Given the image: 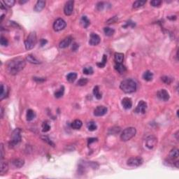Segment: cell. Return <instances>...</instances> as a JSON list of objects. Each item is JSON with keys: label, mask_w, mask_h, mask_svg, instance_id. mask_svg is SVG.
<instances>
[{"label": "cell", "mask_w": 179, "mask_h": 179, "mask_svg": "<svg viewBox=\"0 0 179 179\" xmlns=\"http://www.w3.org/2000/svg\"><path fill=\"white\" fill-rule=\"evenodd\" d=\"M25 60L22 58H16L10 60L7 63L6 70L10 74L16 75L23 70L25 67Z\"/></svg>", "instance_id": "cell-1"}, {"label": "cell", "mask_w": 179, "mask_h": 179, "mask_svg": "<svg viewBox=\"0 0 179 179\" xmlns=\"http://www.w3.org/2000/svg\"><path fill=\"white\" fill-rule=\"evenodd\" d=\"M120 87L125 93H132L136 90V83L132 79L128 78L122 81Z\"/></svg>", "instance_id": "cell-2"}, {"label": "cell", "mask_w": 179, "mask_h": 179, "mask_svg": "<svg viewBox=\"0 0 179 179\" xmlns=\"http://www.w3.org/2000/svg\"><path fill=\"white\" fill-rule=\"evenodd\" d=\"M136 133V130L134 127H127L122 132L120 138H121L122 141H127L130 140L132 138H133L135 136Z\"/></svg>", "instance_id": "cell-3"}, {"label": "cell", "mask_w": 179, "mask_h": 179, "mask_svg": "<svg viewBox=\"0 0 179 179\" xmlns=\"http://www.w3.org/2000/svg\"><path fill=\"white\" fill-rule=\"evenodd\" d=\"M37 35L36 32H32L30 33L25 42V46L27 50H31L34 48L37 44Z\"/></svg>", "instance_id": "cell-4"}, {"label": "cell", "mask_w": 179, "mask_h": 179, "mask_svg": "<svg viewBox=\"0 0 179 179\" xmlns=\"http://www.w3.org/2000/svg\"><path fill=\"white\" fill-rule=\"evenodd\" d=\"M21 141V135H20V129H16V130L12 134V137L11 141L9 143V146L10 148H13L18 145Z\"/></svg>", "instance_id": "cell-5"}, {"label": "cell", "mask_w": 179, "mask_h": 179, "mask_svg": "<svg viewBox=\"0 0 179 179\" xmlns=\"http://www.w3.org/2000/svg\"><path fill=\"white\" fill-rule=\"evenodd\" d=\"M127 165L132 167H137L143 164V159L139 157H132L127 160Z\"/></svg>", "instance_id": "cell-6"}, {"label": "cell", "mask_w": 179, "mask_h": 179, "mask_svg": "<svg viewBox=\"0 0 179 179\" xmlns=\"http://www.w3.org/2000/svg\"><path fill=\"white\" fill-rule=\"evenodd\" d=\"M67 26V23L62 18H58L55 21V23L53 24V29L55 31H60V30H64V28Z\"/></svg>", "instance_id": "cell-7"}, {"label": "cell", "mask_w": 179, "mask_h": 179, "mask_svg": "<svg viewBox=\"0 0 179 179\" xmlns=\"http://www.w3.org/2000/svg\"><path fill=\"white\" fill-rule=\"evenodd\" d=\"M157 138L153 135L148 136L146 139V146L149 149H153L157 144Z\"/></svg>", "instance_id": "cell-8"}, {"label": "cell", "mask_w": 179, "mask_h": 179, "mask_svg": "<svg viewBox=\"0 0 179 179\" xmlns=\"http://www.w3.org/2000/svg\"><path fill=\"white\" fill-rule=\"evenodd\" d=\"M74 2L72 0L68 1L64 6V13L66 16H71L73 13L74 10Z\"/></svg>", "instance_id": "cell-9"}, {"label": "cell", "mask_w": 179, "mask_h": 179, "mask_svg": "<svg viewBox=\"0 0 179 179\" xmlns=\"http://www.w3.org/2000/svg\"><path fill=\"white\" fill-rule=\"evenodd\" d=\"M146 108H147V104L144 101H140L138 104L137 106L135 109V113H146Z\"/></svg>", "instance_id": "cell-10"}, {"label": "cell", "mask_w": 179, "mask_h": 179, "mask_svg": "<svg viewBox=\"0 0 179 179\" xmlns=\"http://www.w3.org/2000/svg\"><path fill=\"white\" fill-rule=\"evenodd\" d=\"M157 95V97H158L159 99H160V100H162V101H168L169 99V92L164 89H162L160 90V91H158Z\"/></svg>", "instance_id": "cell-11"}, {"label": "cell", "mask_w": 179, "mask_h": 179, "mask_svg": "<svg viewBox=\"0 0 179 179\" xmlns=\"http://www.w3.org/2000/svg\"><path fill=\"white\" fill-rule=\"evenodd\" d=\"M101 39L98 35L94 34V33H92L90 35V42L89 44L91 46H97L100 43Z\"/></svg>", "instance_id": "cell-12"}, {"label": "cell", "mask_w": 179, "mask_h": 179, "mask_svg": "<svg viewBox=\"0 0 179 179\" xmlns=\"http://www.w3.org/2000/svg\"><path fill=\"white\" fill-rule=\"evenodd\" d=\"M107 113V108L104 106H97L94 111V115L95 116H102Z\"/></svg>", "instance_id": "cell-13"}, {"label": "cell", "mask_w": 179, "mask_h": 179, "mask_svg": "<svg viewBox=\"0 0 179 179\" xmlns=\"http://www.w3.org/2000/svg\"><path fill=\"white\" fill-rule=\"evenodd\" d=\"M122 105L125 109H129L132 106V101L129 97H125L122 100Z\"/></svg>", "instance_id": "cell-14"}, {"label": "cell", "mask_w": 179, "mask_h": 179, "mask_svg": "<svg viewBox=\"0 0 179 179\" xmlns=\"http://www.w3.org/2000/svg\"><path fill=\"white\" fill-rule=\"evenodd\" d=\"M71 42H72V38L71 37H67L60 42V44H59V46L61 48H67L71 44Z\"/></svg>", "instance_id": "cell-15"}, {"label": "cell", "mask_w": 179, "mask_h": 179, "mask_svg": "<svg viewBox=\"0 0 179 179\" xmlns=\"http://www.w3.org/2000/svg\"><path fill=\"white\" fill-rule=\"evenodd\" d=\"M45 6H46V2H45V1L39 0L37 2V4H35V11L37 12L42 11V10L44 9Z\"/></svg>", "instance_id": "cell-16"}, {"label": "cell", "mask_w": 179, "mask_h": 179, "mask_svg": "<svg viewBox=\"0 0 179 179\" xmlns=\"http://www.w3.org/2000/svg\"><path fill=\"white\" fill-rule=\"evenodd\" d=\"M124 60V54L120 53H115L114 55V60L116 64H122Z\"/></svg>", "instance_id": "cell-17"}, {"label": "cell", "mask_w": 179, "mask_h": 179, "mask_svg": "<svg viewBox=\"0 0 179 179\" xmlns=\"http://www.w3.org/2000/svg\"><path fill=\"white\" fill-rule=\"evenodd\" d=\"M26 60L27 62H29L31 64H40L41 62H39V60H37V58H35L34 55H28L27 57H26Z\"/></svg>", "instance_id": "cell-18"}, {"label": "cell", "mask_w": 179, "mask_h": 179, "mask_svg": "<svg viewBox=\"0 0 179 179\" xmlns=\"http://www.w3.org/2000/svg\"><path fill=\"white\" fill-rule=\"evenodd\" d=\"M83 122L80 120H75L74 121L71 122V127L74 129H79L82 127Z\"/></svg>", "instance_id": "cell-19"}, {"label": "cell", "mask_w": 179, "mask_h": 179, "mask_svg": "<svg viewBox=\"0 0 179 179\" xmlns=\"http://www.w3.org/2000/svg\"><path fill=\"white\" fill-rule=\"evenodd\" d=\"M115 69L120 74H124L126 71V67H125L122 64H115Z\"/></svg>", "instance_id": "cell-20"}, {"label": "cell", "mask_w": 179, "mask_h": 179, "mask_svg": "<svg viewBox=\"0 0 179 179\" xmlns=\"http://www.w3.org/2000/svg\"><path fill=\"white\" fill-rule=\"evenodd\" d=\"M9 169V166L6 162H4V161H1V168H0V172L2 174H6L7 171Z\"/></svg>", "instance_id": "cell-21"}, {"label": "cell", "mask_w": 179, "mask_h": 179, "mask_svg": "<svg viewBox=\"0 0 179 179\" xmlns=\"http://www.w3.org/2000/svg\"><path fill=\"white\" fill-rule=\"evenodd\" d=\"M36 117V113L32 109H29L27 112V115H26V118H27V121H32V120H34Z\"/></svg>", "instance_id": "cell-22"}, {"label": "cell", "mask_w": 179, "mask_h": 179, "mask_svg": "<svg viewBox=\"0 0 179 179\" xmlns=\"http://www.w3.org/2000/svg\"><path fill=\"white\" fill-rule=\"evenodd\" d=\"M8 94V90H6V86H5L4 84L1 85V93H0V99L2 100L6 97Z\"/></svg>", "instance_id": "cell-23"}, {"label": "cell", "mask_w": 179, "mask_h": 179, "mask_svg": "<svg viewBox=\"0 0 179 179\" xmlns=\"http://www.w3.org/2000/svg\"><path fill=\"white\" fill-rule=\"evenodd\" d=\"M24 164H25V161L23 159H15L13 161V164L17 168L22 167L24 165Z\"/></svg>", "instance_id": "cell-24"}, {"label": "cell", "mask_w": 179, "mask_h": 179, "mask_svg": "<svg viewBox=\"0 0 179 179\" xmlns=\"http://www.w3.org/2000/svg\"><path fill=\"white\" fill-rule=\"evenodd\" d=\"M153 74L152 73L151 71H145L143 74V78L145 80H147V81H150L153 79Z\"/></svg>", "instance_id": "cell-25"}, {"label": "cell", "mask_w": 179, "mask_h": 179, "mask_svg": "<svg viewBox=\"0 0 179 179\" xmlns=\"http://www.w3.org/2000/svg\"><path fill=\"white\" fill-rule=\"evenodd\" d=\"M179 155V153H178V150L177 148H174L172 149L171 151H170L169 153V157L170 158L171 160H175V159H177Z\"/></svg>", "instance_id": "cell-26"}, {"label": "cell", "mask_w": 179, "mask_h": 179, "mask_svg": "<svg viewBox=\"0 0 179 179\" xmlns=\"http://www.w3.org/2000/svg\"><path fill=\"white\" fill-rule=\"evenodd\" d=\"M80 23H81V25L83 26V27L84 28H86L88 27V26L90 25V20L87 19V18L86 17V16H83L82 18H81V20H80Z\"/></svg>", "instance_id": "cell-27"}, {"label": "cell", "mask_w": 179, "mask_h": 179, "mask_svg": "<svg viewBox=\"0 0 179 179\" xmlns=\"http://www.w3.org/2000/svg\"><path fill=\"white\" fill-rule=\"evenodd\" d=\"M77 78V74L76 73H69L67 76V80L70 82V83H73L74 82L76 79Z\"/></svg>", "instance_id": "cell-28"}, {"label": "cell", "mask_w": 179, "mask_h": 179, "mask_svg": "<svg viewBox=\"0 0 179 179\" xmlns=\"http://www.w3.org/2000/svg\"><path fill=\"white\" fill-rule=\"evenodd\" d=\"M93 94H94V97H96L97 99H101V97H102V95H101V93H100L99 92V86H95L93 89Z\"/></svg>", "instance_id": "cell-29"}, {"label": "cell", "mask_w": 179, "mask_h": 179, "mask_svg": "<svg viewBox=\"0 0 179 179\" xmlns=\"http://www.w3.org/2000/svg\"><path fill=\"white\" fill-rule=\"evenodd\" d=\"M64 93V86H61L60 88L58 90V91L55 92V97L56 98H60L63 96Z\"/></svg>", "instance_id": "cell-30"}, {"label": "cell", "mask_w": 179, "mask_h": 179, "mask_svg": "<svg viewBox=\"0 0 179 179\" xmlns=\"http://www.w3.org/2000/svg\"><path fill=\"white\" fill-rule=\"evenodd\" d=\"M104 33H105V35H106V36H108V37H111V36H113V34L115 33V30H113V29H112V28H110V27H104Z\"/></svg>", "instance_id": "cell-31"}, {"label": "cell", "mask_w": 179, "mask_h": 179, "mask_svg": "<svg viewBox=\"0 0 179 179\" xmlns=\"http://www.w3.org/2000/svg\"><path fill=\"white\" fill-rule=\"evenodd\" d=\"M87 129H89L90 131H94V130H96L97 128V126L96 123L94 122H88L87 125Z\"/></svg>", "instance_id": "cell-32"}, {"label": "cell", "mask_w": 179, "mask_h": 179, "mask_svg": "<svg viewBox=\"0 0 179 179\" xmlns=\"http://www.w3.org/2000/svg\"><path fill=\"white\" fill-rule=\"evenodd\" d=\"M146 3V1H141V0L136 1L133 4V8L137 9V8L141 7L142 6H143Z\"/></svg>", "instance_id": "cell-33"}, {"label": "cell", "mask_w": 179, "mask_h": 179, "mask_svg": "<svg viewBox=\"0 0 179 179\" xmlns=\"http://www.w3.org/2000/svg\"><path fill=\"white\" fill-rule=\"evenodd\" d=\"M161 78H162V82L165 83V84H167V85H170L171 83H172V78H170L169 76H162Z\"/></svg>", "instance_id": "cell-34"}, {"label": "cell", "mask_w": 179, "mask_h": 179, "mask_svg": "<svg viewBox=\"0 0 179 179\" xmlns=\"http://www.w3.org/2000/svg\"><path fill=\"white\" fill-rule=\"evenodd\" d=\"M106 62H107V57L106 55H104L103 59H102V61L99 63H97V65L99 67V68H103V67H105L106 64Z\"/></svg>", "instance_id": "cell-35"}, {"label": "cell", "mask_w": 179, "mask_h": 179, "mask_svg": "<svg viewBox=\"0 0 179 179\" xmlns=\"http://www.w3.org/2000/svg\"><path fill=\"white\" fill-rule=\"evenodd\" d=\"M83 74H86V75H91V74H93V69H92V67H85L83 70Z\"/></svg>", "instance_id": "cell-36"}, {"label": "cell", "mask_w": 179, "mask_h": 179, "mask_svg": "<svg viewBox=\"0 0 179 179\" xmlns=\"http://www.w3.org/2000/svg\"><path fill=\"white\" fill-rule=\"evenodd\" d=\"M2 2L5 5V6L12 7L15 4L16 1H14V0H5V1Z\"/></svg>", "instance_id": "cell-37"}, {"label": "cell", "mask_w": 179, "mask_h": 179, "mask_svg": "<svg viewBox=\"0 0 179 179\" xmlns=\"http://www.w3.org/2000/svg\"><path fill=\"white\" fill-rule=\"evenodd\" d=\"M42 129H43L42 131L44 132H48L51 129V126L47 122H44L43 125H42Z\"/></svg>", "instance_id": "cell-38"}, {"label": "cell", "mask_w": 179, "mask_h": 179, "mask_svg": "<svg viewBox=\"0 0 179 179\" xmlns=\"http://www.w3.org/2000/svg\"><path fill=\"white\" fill-rule=\"evenodd\" d=\"M87 82H88V80H87V78H82L78 80L77 84H78V85H80V86H84V85L87 84Z\"/></svg>", "instance_id": "cell-39"}, {"label": "cell", "mask_w": 179, "mask_h": 179, "mask_svg": "<svg viewBox=\"0 0 179 179\" xmlns=\"http://www.w3.org/2000/svg\"><path fill=\"white\" fill-rule=\"evenodd\" d=\"M0 44H1V45H2V46H8L9 42H8L7 39H6L5 37L2 36L1 38H0Z\"/></svg>", "instance_id": "cell-40"}, {"label": "cell", "mask_w": 179, "mask_h": 179, "mask_svg": "<svg viewBox=\"0 0 179 179\" xmlns=\"http://www.w3.org/2000/svg\"><path fill=\"white\" fill-rule=\"evenodd\" d=\"M161 4H162V1H160V0H153L150 2V4L154 7L160 6Z\"/></svg>", "instance_id": "cell-41"}, {"label": "cell", "mask_w": 179, "mask_h": 179, "mask_svg": "<svg viewBox=\"0 0 179 179\" xmlns=\"http://www.w3.org/2000/svg\"><path fill=\"white\" fill-rule=\"evenodd\" d=\"M42 139L44 141H46V143H48L49 145H51V146H55V144H54V143H53L50 140V139H49L48 136H42Z\"/></svg>", "instance_id": "cell-42"}, {"label": "cell", "mask_w": 179, "mask_h": 179, "mask_svg": "<svg viewBox=\"0 0 179 179\" xmlns=\"http://www.w3.org/2000/svg\"><path fill=\"white\" fill-rule=\"evenodd\" d=\"M34 80L35 81H37L38 83H42V82H44L46 80V78H37V77H35L34 78Z\"/></svg>", "instance_id": "cell-43"}, {"label": "cell", "mask_w": 179, "mask_h": 179, "mask_svg": "<svg viewBox=\"0 0 179 179\" xmlns=\"http://www.w3.org/2000/svg\"><path fill=\"white\" fill-rule=\"evenodd\" d=\"M97 9L99 10V11H101V10L103 9V8H104V3L103 2L98 3L97 5Z\"/></svg>", "instance_id": "cell-44"}, {"label": "cell", "mask_w": 179, "mask_h": 179, "mask_svg": "<svg viewBox=\"0 0 179 179\" xmlns=\"http://www.w3.org/2000/svg\"><path fill=\"white\" fill-rule=\"evenodd\" d=\"M117 20H118L117 18H116V16H115V17H113V18L110 19L109 20H108L107 23H108V24H111V23H115Z\"/></svg>", "instance_id": "cell-45"}, {"label": "cell", "mask_w": 179, "mask_h": 179, "mask_svg": "<svg viewBox=\"0 0 179 179\" xmlns=\"http://www.w3.org/2000/svg\"><path fill=\"white\" fill-rule=\"evenodd\" d=\"M78 48H79L78 44H77L76 43H74V44H73V46H72V48H71V49H72V51H76L77 50H78Z\"/></svg>", "instance_id": "cell-46"}, {"label": "cell", "mask_w": 179, "mask_h": 179, "mask_svg": "<svg viewBox=\"0 0 179 179\" xmlns=\"http://www.w3.org/2000/svg\"><path fill=\"white\" fill-rule=\"evenodd\" d=\"M128 26H132V27H134V26H135V24H134L133 22L129 21V22H127V23H126V25L124 26V27H128Z\"/></svg>", "instance_id": "cell-47"}, {"label": "cell", "mask_w": 179, "mask_h": 179, "mask_svg": "<svg viewBox=\"0 0 179 179\" xmlns=\"http://www.w3.org/2000/svg\"><path fill=\"white\" fill-rule=\"evenodd\" d=\"M97 141V139H96V138H90V139H88V145H90V143H92L93 142H95Z\"/></svg>", "instance_id": "cell-48"}, {"label": "cell", "mask_w": 179, "mask_h": 179, "mask_svg": "<svg viewBox=\"0 0 179 179\" xmlns=\"http://www.w3.org/2000/svg\"><path fill=\"white\" fill-rule=\"evenodd\" d=\"M47 42H48L46 41V39H41V46H44L46 44H47Z\"/></svg>", "instance_id": "cell-49"}, {"label": "cell", "mask_w": 179, "mask_h": 179, "mask_svg": "<svg viewBox=\"0 0 179 179\" xmlns=\"http://www.w3.org/2000/svg\"><path fill=\"white\" fill-rule=\"evenodd\" d=\"M3 153H4V149H3V145L1 146V160H3Z\"/></svg>", "instance_id": "cell-50"}, {"label": "cell", "mask_w": 179, "mask_h": 179, "mask_svg": "<svg viewBox=\"0 0 179 179\" xmlns=\"http://www.w3.org/2000/svg\"><path fill=\"white\" fill-rule=\"evenodd\" d=\"M168 18L169 19V20H176V16H169V17H168Z\"/></svg>", "instance_id": "cell-51"}, {"label": "cell", "mask_w": 179, "mask_h": 179, "mask_svg": "<svg viewBox=\"0 0 179 179\" xmlns=\"http://www.w3.org/2000/svg\"><path fill=\"white\" fill-rule=\"evenodd\" d=\"M1 114H2V115H1V118H2L3 114H4V109H3L2 107L1 108Z\"/></svg>", "instance_id": "cell-52"}, {"label": "cell", "mask_w": 179, "mask_h": 179, "mask_svg": "<svg viewBox=\"0 0 179 179\" xmlns=\"http://www.w3.org/2000/svg\"><path fill=\"white\" fill-rule=\"evenodd\" d=\"M19 2H20V4H25V3L27 2V1H20Z\"/></svg>", "instance_id": "cell-53"}]
</instances>
